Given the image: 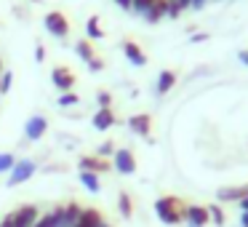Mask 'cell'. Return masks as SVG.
Masks as SVG:
<instances>
[{
  "label": "cell",
  "mask_w": 248,
  "mask_h": 227,
  "mask_svg": "<svg viewBox=\"0 0 248 227\" xmlns=\"http://www.w3.org/2000/svg\"><path fill=\"white\" fill-rule=\"evenodd\" d=\"M184 211H187V206L179 198H173V195H163V198L155 200V214L160 216V222H166V225H179V222H184Z\"/></svg>",
  "instance_id": "cell-1"
},
{
  "label": "cell",
  "mask_w": 248,
  "mask_h": 227,
  "mask_svg": "<svg viewBox=\"0 0 248 227\" xmlns=\"http://www.w3.org/2000/svg\"><path fill=\"white\" fill-rule=\"evenodd\" d=\"M35 171H38V163H35L32 158H22V161H16V163H14V168L8 171L6 184H8V187H16V184H22V182H27V179H32Z\"/></svg>",
  "instance_id": "cell-2"
},
{
  "label": "cell",
  "mask_w": 248,
  "mask_h": 227,
  "mask_svg": "<svg viewBox=\"0 0 248 227\" xmlns=\"http://www.w3.org/2000/svg\"><path fill=\"white\" fill-rule=\"evenodd\" d=\"M83 209L78 203H67V206H59L54 211V219H56V227H75L78 219H80Z\"/></svg>",
  "instance_id": "cell-3"
},
{
  "label": "cell",
  "mask_w": 248,
  "mask_h": 227,
  "mask_svg": "<svg viewBox=\"0 0 248 227\" xmlns=\"http://www.w3.org/2000/svg\"><path fill=\"white\" fill-rule=\"evenodd\" d=\"M43 24H46V30H48L54 38H67V35H70V22H67V16H64V14H59V11L46 14Z\"/></svg>",
  "instance_id": "cell-4"
},
{
  "label": "cell",
  "mask_w": 248,
  "mask_h": 227,
  "mask_svg": "<svg viewBox=\"0 0 248 227\" xmlns=\"http://www.w3.org/2000/svg\"><path fill=\"white\" fill-rule=\"evenodd\" d=\"M112 166L118 174H125V177H131V174L136 171V158L131 150H115L112 155Z\"/></svg>",
  "instance_id": "cell-5"
},
{
  "label": "cell",
  "mask_w": 248,
  "mask_h": 227,
  "mask_svg": "<svg viewBox=\"0 0 248 227\" xmlns=\"http://www.w3.org/2000/svg\"><path fill=\"white\" fill-rule=\"evenodd\" d=\"M46 131H48V120H46L43 115H32V118L24 123V136H27L30 142H38L40 136H46Z\"/></svg>",
  "instance_id": "cell-6"
},
{
  "label": "cell",
  "mask_w": 248,
  "mask_h": 227,
  "mask_svg": "<svg viewBox=\"0 0 248 227\" xmlns=\"http://www.w3.org/2000/svg\"><path fill=\"white\" fill-rule=\"evenodd\" d=\"M51 81H54V86L59 88L62 94L72 91V86H75V75H72V70H67V67H54V70H51Z\"/></svg>",
  "instance_id": "cell-7"
},
{
  "label": "cell",
  "mask_w": 248,
  "mask_h": 227,
  "mask_svg": "<svg viewBox=\"0 0 248 227\" xmlns=\"http://www.w3.org/2000/svg\"><path fill=\"white\" fill-rule=\"evenodd\" d=\"M14 227H32L35 222L40 219V211L35 206H22V209L14 211Z\"/></svg>",
  "instance_id": "cell-8"
},
{
  "label": "cell",
  "mask_w": 248,
  "mask_h": 227,
  "mask_svg": "<svg viewBox=\"0 0 248 227\" xmlns=\"http://www.w3.org/2000/svg\"><path fill=\"white\" fill-rule=\"evenodd\" d=\"M184 219H187V227H205V225H211L208 209H205V206H187Z\"/></svg>",
  "instance_id": "cell-9"
},
{
  "label": "cell",
  "mask_w": 248,
  "mask_h": 227,
  "mask_svg": "<svg viewBox=\"0 0 248 227\" xmlns=\"http://www.w3.org/2000/svg\"><path fill=\"white\" fill-rule=\"evenodd\" d=\"M128 129L134 131V134H139V136H150V131H152V118H150L147 113L131 115V118H128Z\"/></svg>",
  "instance_id": "cell-10"
},
{
  "label": "cell",
  "mask_w": 248,
  "mask_h": 227,
  "mask_svg": "<svg viewBox=\"0 0 248 227\" xmlns=\"http://www.w3.org/2000/svg\"><path fill=\"white\" fill-rule=\"evenodd\" d=\"M248 195V184H240V187H221L216 193V200H224V203H240Z\"/></svg>",
  "instance_id": "cell-11"
},
{
  "label": "cell",
  "mask_w": 248,
  "mask_h": 227,
  "mask_svg": "<svg viewBox=\"0 0 248 227\" xmlns=\"http://www.w3.org/2000/svg\"><path fill=\"white\" fill-rule=\"evenodd\" d=\"M123 54H125V59H128L134 67H144V65H147L144 51H141L139 46L134 43V40H125V43H123Z\"/></svg>",
  "instance_id": "cell-12"
},
{
  "label": "cell",
  "mask_w": 248,
  "mask_h": 227,
  "mask_svg": "<svg viewBox=\"0 0 248 227\" xmlns=\"http://www.w3.org/2000/svg\"><path fill=\"white\" fill-rule=\"evenodd\" d=\"M80 171H91V174H104V171H109V161H104V158H80Z\"/></svg>",
  "instance_id": "cell-13"
},
{
  "label": "cell",
  "mask_w": 248,
  "mask_h": 227,
  "mask_svg": "<svg viewBox=\"0 0 248 227\" xmlns=\"http://www.w3.org/2000/svg\"><path fill=\"white\" fill-rule=\"evenodd\" d=\"M166 14H168V3H166V0H155V3H152V6L144 11V19L150 24H157L163 16H166Z\"/></svg>",
  "instance_id": "cell-14"
},
{
  "label": "cell",
  "mask_w": 248,
  "mask_h": 227,
  "mask_svg": "<svg viewBox=\"0 0 248 227\" xmlns=\"http://www.w3.org/2000/svg\"><path fill=\"white\" fill-rule=\"evenodd\" d=\"M115 126V113L112 110H99L96 115H93V129L96 131H109Z\"/></svg>",
  "instance_id": "cell-15"
},
{
  "label": "cell",
  "mask_w": 248,
  "mask_h": 227,
  "mask_svg": "<svg viewBox=\"0 0 248 227\" xmlns=\"http://www.w3.org/2000/svg\"><path fill=\"white\" fill-rule=\"evenodd\" d=\"M102 222H104V216L99 214L96 209H83V214H80V219H78L75 227H99Z\"/></svg>",
  "instance_id": "cell-16"
},
{
  "label": "cell",
  "mask_w": 248,
  "mask_h": 227,
  "mask_svg": "<svg viewBox=\"0 0 248 227\" xmlns=\"http://www.w3.org/2000/svg\"><path fill=\"white\" fill-rule=\"evenodd\" d=\"M173 83H176V75H173L171 70H163L160 75H157V94H160V97L168 94L173 88Z\"/></svg>",
  "instance_id": "cell-17"
},
{
  "label": "cell",
  "mask_w": 248,
  "mask_h": 227,
  "mask_svg": "<svg viewBox=\"0 0 248 227\" xmlns=\"http://www.w3.org/2000/svg\"><path fill=\"white\" fill-rule=\"evenodd\" d=\"M80 182H83V187H86L88 193H93V195H96L99 190H102V182H99V174H91V171H80Z\"/></svg>",
  "instance_id": "cell-18"
},
{
  "label": "cell",
  "mask_w": 248,
  "mask_h": 227,
  "mask_svg": "<svg viewBox=\"0 0 248 227\" xmlns=\"http://www.w3.org/2000/svg\"><path fill=\"white\" fill-rule=\"evenodd\" d=\"M166 3H168V14H166V16H171V19H179V14H182V11L192 8V0H166Z\"/></svg>",
  "instance_id": "cell-19"
},
{
  "label": "cell",
  "mask_w": 248,
  "mask_h": 227,
  "mask_svg": "<svg viewBox=\"0 0 248 227\" xmlns=\"http://www.w3.org/2000/svg\"><path fill=\"white\" fill-rule=\"evenodd\" d=\"M118 211L123 219H131V214H134V203H131V195L128 193H120L118 195Z\"/></svg>",
  "instance_id": "cell-20"
},
{
  "label": "cell",
  "mask_w": 248,
  "mask_h": 227,
  "mask_svg": "<svg viewBox=\"0 0 248 227\" xmlns=\"http://www.w3.org/2000/svg\"><path fill=\"white\" fill-rule=\"evenodd\" d=\"M208 209V219H211V225H216V227H224L227 225V216H224V211H221V206H205Z\"/></svg>",
  "instance_id": "cell-21"
},
{
  "label": "cell",
  "mask_w": 248,
  "mask_h": 227,
  "mask_svg": "<svg viewBox=\"0 0 248 227\" xmlns=\"http://www.w3.org/2000/svg\"><path fill=\"white\" fill-rule=\"evenodd\" d=\"M75 54H78V56H80V59L88 65V62L93 59V46L88 43V40H80V43L75 46Z\"/></svg>",
  "instance_id": "cell-22"
},
{
  "label": "cell",
  "mask_w": 248,
  "mask_h": 227,
  "mask_svg": "<svg viewBox=\"0 0 248 227\" xmlns=\"http://www.w3.org/2000/svg\"><path fill=\"white\" fill-rule=\"evenodd\" d=\"M86 32H88V38H91V40H102L104 38V32H102V27H99V19L96 16H91L86 22Z\"/></svg>",
  "instance_id": "cell-23"
},
{
  "label": "cell",
  "mask_w": 248,
  "mask_h": 227,
  "mask_svg": "<svg viewBox=\"0 0 248 227\" xmlns=\"http://www.w3.org/2000/svg\"><path fill=\"white\" fill-rule=\"evenodd\" d=\"M14 163H16V158L11 152H0V174H8L14 168Z\"/></svg>",
  "instance_id": "cell-24"
},
{
  "label": "cell",
  "mask_w": 248,
  "mask_h": 227,
  "mask_svg": "<svg viewBox=\"0 0 248 227\" xmlns=\"http://www.w3.org/2000/svg\"><path fill=\"white\" fill-rule=\"evenodd\" d=\"M80 99H78V94H72V91H67V94H62L59 97V107H72V104H78Z\"/></svg>",
  "instance_id": "cell-25"
},
{
  "label": "cell",
  "mask_w": 248,
  "mask_h": 227,
  "mask_svg": "<svg viewBox=\"0 0 248 227\" xmlns=\"http://www.w3.org/2000/svg\"><path fill=\"white\" fill-rule=\"evenodd\" d=\"M112 155H115V145L112 142H102V145H99V158L107 161V158H112Z\"/></svg>",
  "instance_id": "cell-26"
},
{
  "label": "cell",
  "mask_w": 248,
  "mask_h": 227,
  "mask_svg": "<svg viewBox=\"0 0 248 227\" xmlns=\"http://www.w3.org/2000/svg\"><path fill=\"white\" fill-rule=\"evenodd\" d=\"M96 102H99V110H109V104H112V94H109V91H99Z\"/></svg>",
  "instance_id": "cell-27"
},
{
  "label": "cell",
  "mask_w": 248,
  "mask_h": 227,
  "mask_svg": "<svg viewBox=\"0 0 248 227\" xmlns=\"http://www.w3.org/2000/svg\"><path fill=\"white\" fill-rule=\"evenodd\" d=\"M11 83H14V75H11V72H3V78H0V94L11 91Z\"/></svg>",
  "instance_id": "cell-28"
},
{
  "label": "cell",
  "mask_w": 248,
  "mask_h": 227,
  "mask_svg": "<svg viewBox=\"0 0 248 227\" xmlns=\"http://www.w3.org/2000/svg\"><path fill=\"white\" fill-rule=\"evenodd\" d=\"M32 227H56V219H54V214H43L38 222H35Z\"/></svg>",
  "instance_id": "cell-29"
},
{
  "label": "cell",
  "mask_w": 248,
  "mask_h": 227,
  "mask_svg": "<svg viewBox=\"0 0 248 227\" xmlns=\"http://www.w3.org/2000/svg\"><path fill=\"white\" fill-rule=\"evenodd\" d=\"M152 3H155V0H134V6H131V8H134V11H139V14H144Z\"/></svg>",
  "instance_id": "cell-30"
},
{
  "label": "cell",
  "mask_w": 248,
  "mask_h": 227,
  "mask_svg": "<svg viewBox=\"0 0 248 227\" xmlns=\"http://www.w3.org/2000/svg\"><path fill=\"white\" fill-rule=\"evenodd\" d=\"M88 67H91L93 72H102V70H104V62H102V59H96V56H93V59L88 62Z\"/></svg>",
  "instance_id": "cell-31"
},
{
  "label": "cell",
  "mask_w": 248,
  "mask_h": 227,
  "mask_svg": "<svg viewBox=\"0 0 248 227\" xmlns=\"http://www.w3.org/2000/svg\"><path fill=\"white\" fill-rule=\"evenodd\" d=\"M46 59V49L43 46H35V62H43Z\"/></svg>",
  "instance_id": "cell-32"
},
{
  "label": "cell",
  "mask_w": 248,
  "mask_h": 227,
  "mask_svg": "<svg viewBox=\"0 0 248 227\" xmlns=\"http://www.w3.org/2000/svg\"><path fill=\"white\" fill-rule=\"evenodd\" d=\"M120 8H125V11H131V6H134V0H115Z\"/></svg>",
  "instance_id": "cell-33"
},
{
  "label": "cell",
  "mask_w": 248,
  "mask_h": 227,
  "mask_svg": "<svg viewBox=\"0 0 248 227\" xmlns=\"http://www.w3.org/2000/svg\"><path fill=\"white\" fill-rule=\"evenodd\" d=\"M0 227H14V216H11V214H8V216H6V219L0 222Z\"/></svg>",
  "instance_id": "cell-34"
},
{
  "label": "cell",
  "mask_w": 248,
  "mask_h": 227,
  "mask_svg": "<svg viewBox=\"0 0 248 227\" xmlns=\"http://www.w3.org/2000/svg\"><path fill=\"white\" fill-rule=\"evenodd\" d=\"M240 227H248V211H240Z\"/></svg>",
  "instance_id": "cell-35"
},
{
  "label": "cell",
  "mask_w": 248,
  "mask_h": 227,
  "mask_svg": "<svg viewBox=\"0 0 248 227\" xmlns=\"http://www.w3.org/2000/svg\"><path fill=\"white\" fill-rule=\"evenodd\" d=\"M203 40H208V35H203V32H200V35H192V43H203Z\"/></svg>",
  "instance_id": "cell-36"
},
{
  "label": "cell",
  "mask_w": 248,
  "mask_h": 227,
  "mask_svg": "<svg viewBox=\"0 0 248 227\" xmlns=\"http://www.w3.org/2000/svg\"><path fill=\"white\" fill-rule=\"evenodd\" d=\"M205 3H208V0H192V8H195V11H198V8H203Z\"/></svg>",
  "instance_id": "cell-37"
},
{
  "label": "cell",
  "mask_w": 248,
  "mask_h": 227,
  "mask_svg": "<svg viewBox=\"0 0 248 227\" xmlns=\"http://www.w3.org/2000/svg\"><path fill=\"white\" fill-rule=\"evenodd\" d=\"M237 209H240V211H248V195L240 200V203H237Z\"/></svg>",
  "instance_id": "cell-38"
},
{
  "label": "cell",
  "mask_w": 248,
  "mask_h": 227,
  "mask_svg": "<svg viewBox=\"0 0 248 227\" xmlns=\"http://www.w3.org/2000/svg\"><path fill=\"white\" fill-rule=\"evenodd\" d=\"M240 62H243V65H248V51H240Z\"/></svg>",
  "instance_id": "cell-39"
},
{
  "label": "cell",
  "mask_w": 248,
  "mask_h": 227,
  "mask_svg": "<svg viewBox=\"0 0 248 227\" xmlns=\"http://www.w3.org/2000/svg\"><path fill=\"white\" fill-rule=\"evenodd\" d=\"M99 227H112V225H109V222H102V225H99Z\"/></svg>",
  "instance_id": "cell-40"
},
{
  "label": "cell",
  "mask_w": 248,
  "mask_h": 227,
  "mask_svg": "<svg viewBox=\"0 0 248 227\" xmlns=\"http://www.w3.org/2000/svg\"><path fill=\"white\" fill-rule=\"evenodd\" d=\"M32 3H38V0H32Z\"/></svg>",
  "instance_id": "cell-41"
}]
</instances>
